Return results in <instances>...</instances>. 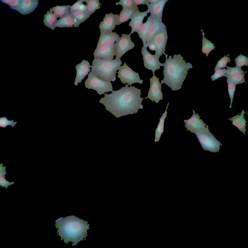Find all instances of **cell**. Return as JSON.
Segmentation results:
<instances>
[{
	"label": "cell",
	"instance_id": "20",
	"mask_svg": "<svg viewBox=\"0 0 248 248\" xmlns=\"http://www.w3.org/2000/svg\"><path fill=\"white\" fill-rule=\"evenodd\" d=\"M119 37V35L116 32L112 31L100 34L97 47L113 44Z\"/></svg>",
	"mask_w": 248,
	"mask_h": 248
},
{
	"label": "cell",
	"instance_id": "38",
	"mask_svg": "<svg viewBox=\"0 0 248 248\" xmlns=\"http://www.w3.org/2000/svg\"><path fill=\"white\" fill-rule=\"evenodd\" d=\"M244 75H240L233 77H228L227 78L229 79L236 85L240 84L244 82L247 83L245 82L244 77Z\"/></svg>",
	"mask_w": 248,
	"mask_h": 248
},
{
	"label": "cell",
	"instance_id": "41",
	"mask_svg": "<svg viewBox=\"0 0 248 248\" xmlns=\"http://www.w3.org/2000/svg\"><path fill=\"white\" fill-rule=\"evenodd\" d=\"M81 0H78L77 2L72 6H70V12L76 11L81 3Z\"/></svg>",
	"mask_w": 248,
	"mask_h": 248
},
{
	"label": "cell",
	"instance_id": "10",
	"mask_svg": "<svg viewBox=\"0 0 248 248\" xmlns=\"http://www.w3.org/2000/svg\"><path fill=\"white\" fill-rule=\"evenodd\" d=\"M193 114L189 119L184 120L185 127L191 132L194 133L196 131H201L204 130H209L208 126L206 124L198 114H196L194 111L192 110Z\"/></svg>",
	"mask_w": 248,
	"mask_h": 248
},
{
	"label": "cell",
	"instance_id": "32",
	"mask_svg": "<svg viewBox=\"0 0 248 248\" xmlns=\"http://www.w3.org/2000/svg\"><path fill=\"white\" fill-rule=\"evenodd\" d=\"M226 79L228 83V94L231 99V104L229 108H231L234 92L236 90V85L229 79L227 78Z\"/></svg>",
	"mask_w": 248,
	"mask_h": 248
},
{
	"label": "cell",
	"instance_id": "33",
	"mask_svg": "<svg viewBox=\"0 0 248 248\" xmlns=\"http://www.w3.org/2000/svg\"><path fill=\"white\" fill-rule=\"evenodd\" d=\"M236 66V67L241 68L243 66H247L248 65V58L247 56H245L240 54L235 59Z\"/></svg>",
	"mask_w": 248,
	"mask_h": 248
},
{
	"label": "cell",
	"instance_id": "17",
	"mask_svg": "<svg viewBox=\"0 0 248 248\" xmlns=\"http://www.w3.org/2000/svg\"><path fill=\"white\" fill-rule=\"evenodd\" d=\"M90 63L87 61L83 60L80 63L76 66V75L74 82V84L77 85L90 71Z\"/></svg>",
	"mask_w": 248,
	"mask_h": 248
},
{
	"label": "cell",
	"instance_id": "26",
	"mask_svg": "<svg viewBox=\"0 0 248 248\" xmlns=\"http://www.w3.org/2000/svg\"><path fill=\"white\" fill-rule=\"evenodd\" d=\"M202 33L203 35L202 41V50L203 53L205 54L207 57L208 56L209 53L213 50H214V44L211 43L210 41L206 39L204 37V33L203 31Z\"/></svg>",
	"mask_w": 248,
	"mask_h": 248
},
{
	"label": "cell",
	"instance_id": "28",
	"mask_svg": "<svg viewBox=\"0 0 248 248\" xmlns=\"http://www.w3.org/2000/svg\"><path fill=\"white\" fill-rule=\"evenodd\" d=\"M227 68L226 73L225 74L226 77H233L240 75H244L246 72H244L241 68L236 67H226Z\"/></svg>",
	"mask_w": 248,
	"mask_h": 248
},
{
	"label": "cell",
	"instance_id": "16",
	"mask_svg": "<svg viewBox=\"0 0 248 248\" xmlns=\"http://www.w3.org/2000/svg\"><path fill=\"white\" fill-rule=\"evenodd\" d=\"M149 13L148 10L141 12L138 9L133 14L131 18V21L129 25L131 27L132 30L130 34L137 31L140 29L143 24V20L147 14Z\"/></svg>",
	"mask_w": 248,
	"mask_h": 248
},
{
	"label": "cell",
	"instance_id": "18",
	"mask_svg": "<svg viewBox=\"0 0 248 248\" xmlns=\"http://www.w3.org/2000/svg\"><path fill=\"white\" fill-rule=\"evenodd\" d=\"M39 2L37 0H20L16 10L22 15L29 14L37 7Z\"/></svg>",
	"mask_w": 248,
	"mask_h": 248
},
{
	"label": "cell",
	"instance_id": "35",
	"mask_svg": "<svg viewBox=\"0 0 248 248\" xmlns=\"http://www.w3.org/2000/svg\"><path fill=\"white\" fill-rule=\"evenodd\" d=\"M17 122H14L13 120L11 121L8 120L6 117H0V127L4 128H5L8 125H10L14 127Z\"/></svg>",
	"mask_w": 248,
	"mask_h": 248
},
{
	"label": "cell",
	"instance_id": "12",
	"mask_svg": "<svg viewBox=\"0 0 248 248\" xmlns=\"http://www.w3.org/2000/svg\"><path fill=\"white\" fill-rule=\"evenodd\" d=\"M168 37L166 29L165 28L157 33L150 42H152L155 45L156 49L155 54L159 57L163 54L165 55H166L164 51Z\"/></svg>",
	"mask_w": 248,
	"mask_h": 248
},
{
	"label": "cell",
	"instance_id": "7",
	"mask_svg": "<svg viewBox=\"0 0 248 248\" xmlns=\"http://www.w3.org/2000/svg\"><path fill=\"white\" fill-rule=\"evenodd\" d=\"M131 35L130 33L129 35L123 34L116 40L115 54L118 58L120 59L126 52L134 47V44L131 41Z\"/></svg>",
	"mask_w": 248,
	"mask_h": 248
},
{
	"label": "cell",
	"instance_id": "36",
	"mask_svg": "<svg viewBox=\"0 0 248 248\" xmlns=\"http://www.w3.org/2000/svg\"><path fill=\"white\" fill-rule=\"evenodd\" d=\"M116 5L119 4L122 5L123 9L136 7L135 6L133 0H120L118 2H116Z\"/></svg>",
	"mask_w": 248,
	"mask_h": 248
},
{
	"label": "cell",
	"instance_id": "3",
	"mask_svg": "<svg viewBox=\"0 0 248 248\" xmlns=\"http://www.w3.org/2000/svg\"><path fill=\"white\" fill-rule=\"evenodd\" d=\"M122 62L116 57L115 59L107 60L94 58L90 67L91 71L101 79L107 82L116 80V71L120 68Z\"/></svg>",
	"mask_w": 248,
	"mask_h": 248
},
{
	"label": "cell",
	"instance_id": "22",
	"mask_svg": "<svg viewBox=\"0 0 248 248\" xmlns=\"http://www.w3.org/2000/svg\"><path fill=\"white\" fill-rule=\"evenodd\" d=\"M138 9V8L137 6L123 9L118 17V25L131 19L133 14Z\"/></svg>",
	"mask_w": 248,
	"mask_h": 248
},
{
	"label": "cell",
	"instance_id": "11",
	"mask_svg": "<svg viewBox=\"0 0 248 248\" xmlns=\"http://www.w3.org/2000/svg\"><path fill=\"white\" fill-rule=\"evenodd\" d=\"M149 22L148 26L147 41L145 47H147L155 36L160 31L166 28L162 21L150 15L148 17Z\"/></svg>",
	"mask_w": 248,
	"mask_h": 248
},
{
	"label": "cell",
	"instance_id": "29",
	"mask_svg": "<svg viewBox=\"0 0 248 248\" xmlns=\"http://www.w3.org/2000/svg\"><path fill=\"white\" fill-rule=\"evenodd\" d=\"M86 2L87 7V12L90 16L96 10L101 8L98 0H86Z\"/></svg>",
	"mask_w": 248,
	"mask_h": 248
},
{
	"label": "cell",
	"instance_id": "5",
	"mask_svg": "<svg viewBox=\"0 0 248 248\" xmlns=\"http://www.w3.org/2000/svg\"><path fill=\"white\" fill-rule=\"evenodd\" d=\"M85 85L86 88L96 91L100 95L113 91L110 82L101 79L91 71L88 74V78L85 82Z\"/></svg>",
	"mask_w": 248,
	"mask_h": 248
},
{
	"label": "cell",
	"instance_id": "37",
	"mask_svg": "<svg viewBox=\"0 0 248 248\" xmlns=\"http://www.w3.org/2000/svg\"><path fill=\"white\" fill-rule=\"evenodd\" d=\"M227 72V70L225 68L216 70L215 71L214 74L211 77L212 80L214 81L223 76L225 77V74Z\"/></svg>",
	"mask_w": 248,
	"mask_h": 248
},
{
	"label": "cell",
	"instance_id": "30",
	"mask_svg": "<svg viewBox=\"0 0 248 248\" xmlns=\"http://www.w3.org/2000/svg\"><path fill=\"white\" fill-rule=\"evenodd\" d=\"M70 12L76 20L80 24L85 21L90 16L87 12H83L76 11Z\"/></svg>",
	"mask_w": 248,
	"mask_h": 248
},
{
	"label": "cell",
	"instance_id": "31",
	"mask_svg": "<svg viewBox=\"0 0 248 248\" xmlns=\"http://www.w3.org/2000/svg\"><path fill=\"white\" fill-rule=\"evenodd\" d=\"M3 165L2 163L0 164V186H2L3 187H4L7 188L9 186L14 184V182L10 183L5 179V175L6 174V167H3Z\"/></svg>",
	"mask_w": 248,
	"mask_h": 248
},
{
	"label": "cell",
	"instance_id": "27",
	"mask_svg": "<svg viewBox=\"0 0 248 248\" xmlns=\"http://www.w3.org/2000/svg\"><path fill=\"white\" fill-rule=\"evenodd\" d=\"M149 20L148 18L146 22L141 25L140 27L137 31L140 38L142 40L143 46H145L147 41V34Z\"/></svg>",
	"mask_w": 248,
	"mask_h": 248
},
{
	"label": "cell",
	"instance_id": "15",
	"mask_svg": "<svg viewBox=\"0 0 248 248\" xmlns=\"http://www.w3.org/2000/svg\"><path fill=\"white\" fill-rule=\"evenodd\" d=\"M93 55L94 58L112 60L115 55V43L109 46L96 47Z\"/></svg>",
	"mask_w": 248,
	"mask_h": 248
},
{
	"label": "cell",
	"instance_id": "4",
	"mask_svg": "<svg viewBox=\"0 0 248 248\" xmlns=\"http://www.w3.org/2000/svg\"><path fill=\"white\" fill-rule=\"evenodd\" d=\"M194 133L196 135V138L204 150L211 152L217 153L219 151L220 146L222 145L209 130L196 131Z\"/></svg>",
	"mask_w": 248,
	"mask_h": 248
},
{
	"label": "cell",
	"instance_id": "13",
	"mask_svg": "<svg viewBox=\"0 0 248 248\" xmlns=\"http://www.w3.org/2000/svg\"><path fill=\"white\" fill-rule=\"evenodd\" d=\"M118 14L115 15L112 13L106 14L103 21L99 25L101 34L112 32L116 25H118Z\"/></svg>",
	"mask_w": 248,
	"mask_h": 248
},
{
	"label": "cell",
	"instance_id": "39",
	"mask_svg": "<svg viewBox=\"0 0 248 248\" xmlns=\"http://www.w3.org/2000/svg\"><path fill=\"white\" fill-rule=\"evenodd\" d=\"M20 0H11L10 3L8 5L10 8L16 10L20 2Z\"/></svg>",
	"mask_w": 248,
	"mask_h": 248
},
{
	"label": "cell",
	"instance_id": "19",
	"mask_svg": "<svg viewBox=\"0 0 248 248\" xmlns=\"http://www.w3.org/2000/svg\"><path fill=\"white\" fill-rule=\"evenodd\" d=\"M80 24L70 12L59 19H57L55 27L72 28L78 27Z\"/></svg>",
	"mask_w": 248,
	"mask_h": 248
},
{
	"label": "cell",
	"instance_id": "21",
	"mask_svg": "<svg viewBox=\"0 0 248 248\" xmlns=\"http://www.w3.org/2000/svg\"><path fill=\"white\" fill-rule=\"evenodd\" d=\"M246 112L243 109L240 114L239 115V114L236 116L228 119V120L232 121V124L237 127L244 135L246 130V128L247 126L246 124L247 122L244 119V115Z\"/></svg>",
	"mask_w": 248,
	"mask_h": 248
},
{
	"label": "cell",
	"instance_id": "9",
	"mask_svg": "<svg viewBox=\"0 0 248 248\" xmlns=\"http://www.w3.org/2000/svg\"><path fill=\"white\" fill-rule=\"evenodd\" d=\"M141 53L143 56L144 65L145 67L149 70H151L153 74L156 70L160 69L162 63L159 61V57L155 54L152 55L147 51V47L143 46L142 48Z\"/></svg>",
	"mask_w": 248,
	"mask_h": 248
},
{
	"label": "cell",
	"instance_id": "1",
	"mask_svg": "<svg viewBox=\"0 0 248 248\" xmlns=\"http://www.w3.org/2000/svg\"><path fill=\"white\" fill-rule=\"evenodd\" d=\"M128 85L118 90L113 91L110 94H105L100 102L106 107V109L117 118L136 113L143 108L140 97L141 90Z\"/></svg>",
	"mask_w": 248,
	"mask_h": 248
},
{
	"label": "cell",
	"instance_id": "8",
	"mask_svg": "<svg viewBox=\"0 0 248 248\" xmlns=\"http://www.w3.org/2000/svg\"><path fill=\"white\" fill-rule=\"evenodd\" d=\"M153 74V77L150 79V87L147 96L145 98H148L153 102L154 101L157 103L163 99V94L161 90L162 84L160 83L159 78L156 77L154 74Z\"/></svg>",
	"mask_w": 248,
	"mask_h": 248
},
{
	"label": "cell",
	"instance_id": "23",
	"mask_svg": "<svg viewBox=\"0 0 248 248\" xmlns=\"http://www.w3.org/2000/svg\"><path fill=\"white\" fill-rule=\"evenodd\" d=\"M57 18L54 14L48 10L44 16V23L46 26L52 30H53L55 28V24Z\"/></svg>",
	"mask_w": 248,
	"mask_h": 248
},
{
	"label": "cell",
	"instance_id": "6",
	"mask_svg": "<svg viewBox=\"0 0 248 248\" xmlns=\"http://www.w3.org/2000/svg\"><path fill=\"white\" fill-rule=\"evenodd\" d=\"M118 77L119 78L123 84L127 83L130 86L133 84L139 83L142 84L143 80H140L138 73L134 71L127 65L125 62L121 66L117 72Z\"/></svg>",
	"mask_w": 248,
	"mask_h": 248
},
{
	"label": "cell",
	"instance_id": "24",
	"mask_svg": "<svg viewBox=\"0 0 248 248\" xmlns=\"http://www.w3.org/2000/svg\"><path fill=\"white\" fill-rule=\"evenodd\" d=\"M169 103H168L166 109L161 117L160 118V121L155 131V141H158L161 136L164 132V125L165 118L167 116V109Z\"/></svg>",
	"mask_w": 248,
	"mask_h": 248
},
{
	"label": "cell",
	"instance_id": "34",
	"mask_svg": "<svg viewBox=\"0 0 248 248\" xmlns=\"http://www.w3.org/2000/svg\"><path fill=\"white\" fill-rule=\"evenodd\" d=\"M229 54L225 55L222 58L220 59L217 62L214 70L215 71L216 70L221 69L225 67H226V65L228 62H230V59L228 57Z\"/></svg>",
	"mask_w": 248,
	"mask_h": 248
},
{
	"label": "cell",
	"instance_id": "43",
	"mask_svg": "<svg viewBox=\"0 0 248 248\" xmlns=\"http://www.w3.org/2000/svg\"><path fill=\"white\" fill-rule=\"evenodd\" d=\"M149 48L151 50L155 51L156 50V46L152 42H150L148 45Z\"/></svg>",
	"mask_w": 248,
	"mask_h": 248
},
{
	"label": "cell",
	"instance_id": "2",
	"mask_svg": "<svg viewBox=\"0 0 248 248\" xmlns=\"http://www.w3.org/2000/svg\"><path fill=\"white\" fill-rule=\"evenodd\" d=\"M166 54L165 63H162L164 66V79L161 81V84L165 83L173 91L181 88L183 82L188 74L187 71L193 67L190 63H186L183 57L180 54H174L173 58Z\"/></svg>",
	"mask_w": 248,
	"mask_h": 248
},
{
	"label": "cell",
	"instance_id": "40",
	"mask_svg": "<svg viewBox=\"0 0 248 248\" xmlns=\"http://www.w3.org/2000/svg\"><path fill=\"white\" fill-rule=\"evenodd\" d=\"M84 0H81V3L77 11L83 12H86L87 11V4L85 5L83 3Z\"/></svg>",
	"mask_w": 248,
	"mask_h": 248
},
{
	"label": "cell",
	"instance_id": "14",
	"mask_svg": "<svg viewBox=\"0 0 248 248\" xmlns=\"http://www.w3.org/2000/svg\"><path fill=\"white\" fill-rule=\"evenodd\" d=\"M167 0H148L147 6L150 15L162 21L163 11Z\"/></svg>",
	"mask_w": 248,
	"mask_h": 248
},
{
	"label": "cell",
	"instance_id": "42",
	"mask_svg": "<svg viewBox=\"0 0 248 248\" xmlns=\"http://www.w3.org/2000/svg\"><path fill=\"white\" fill-rule=\"evenodd\" d=\"M135 6H137L139 5H146L147 2V0H133Z\"/></svg>",
	"mask_w": 248,
	"mask_h": 248
},
{
	"label": "cell",
	"instance_id": "25",
	"mask_svg": "<svg viewBox=\"0 0 248 248\" xmlns=\"http://www.w3.org/2000/svg\"><path fill=\"white\" fill-rule=\"evenodd\" d=\"M70 5L67 6H56L50 8L49 11L53 13L57 18H61L66 14L70 13Z\"/></svg>",
	"mask_w": 248,
	"mask_h": 248
}]
</instances>
